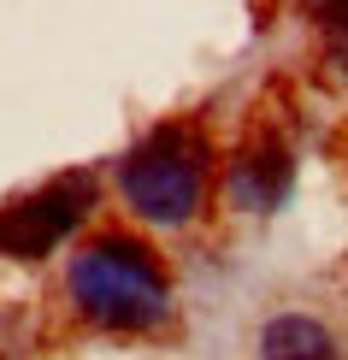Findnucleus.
<instances>
[{
	"label": "nucleus",
	"instance_id": "f257e3e1",
	"mask_svg": "<svg viewBox=\"0 0 348 360\" xmlns=\"http://www.w3.org/2000/svg\"><path fill=\"white\" fill-rule=\"evenodd\" d=\"M65 290L77 313L101 331H154L172 319V278L154 248L136 236H95L71 254Z\"/></svg>",
	"mask_w": 348,
	"mask_h": 360
},
{
	"label": "nucleus",
	"instance_id": "f03ea898",
	"mask_svg": "<svg viewBox=\"0 0 348 360\" xmlns=\"http://www.w3.org/2000/svg\"><path fill=\"white\" fill-rule=\"evenodd\" d=\"M130 213L148 224H189L207 201V142L189 124H165L148 142H136L118 166Z\"/></svg>",
	"mask_w": 348,
	"mask_h": 360
},
{
	"label": "nucleus",
	"instance_id": "7ed1b4c3",
	"mask_svg": "<svg viewBox=\"0 0 348 360\" xmlns=\"http://www.w3.org/2000/svg\"><path fill=\"white\" fill-rule=\"evenodd\" d=\"M89 207H95V184H89L83 172L77 177H53L48 189L0 207V254H12V260H41L48 248H59L83 224Z\"/></svg>",
	"mask_w": 348,
	"mask_h": 360
},
{
	"label": "nucleus",
	"instance_id": "20e7f679",
	"mask_svg": "<svg viewBox=\"0 0 348 360\" xmlns=\"http://www.w3.org/2000/svg\"><path fill=\"white\" fill-rule=\"evenodd\" d=\"M295 184V160L283 142H254L242 148L231 160V172H224V195L242 207V213H271V207L290 195Z\"/></svg>",
	"mask_w": 348,
	"mask_h": 360
},
{
	"label": "nucleus",
	"instance_id": "39448f33",
	"mask_svg": "<svg viewBox=\"0 0 348 360\" xmlns=\"http://www.w3.org/2000/svg\"><path fill=\"white\" fill-rule=\"evenodd\" d=\"M260 360H348L337 331L313 313H278L260 325Z\"/></svg>",
	"mask_w": 348,
	"mask_h": 360
},
{
	"label": "nucleus",
	"instance_id": "423d86ee",
	"mask_svg": "<svg viewBox=\"0 0 348 360\" xmlns=\"http://www.w3.org/2000/svg\"><path fill=\"white\" fill-rule=\"evenodd\" d=\"M301 12H307V18L330 36V48L348 59V0H301Z\"/></svg>",
	"mask_w": 348,
	"mask_h": 360
}]
</instances>
